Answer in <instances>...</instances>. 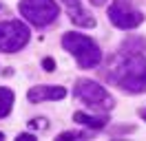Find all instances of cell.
Listing matches in <instances>:
<instances>
[{
	"mask_svg": "<svg viewBox=\"0 0 146 141\" xmlns=\"http://www.w3.org/2000/svg\"><path fill=\"white\" fill-rule=\"evenodd\" d=\"M113 84H117L126 93H144L146 90V60L142 55H126L106 73Z\"/></svg>",
	"mask_w": 146,
	"mask_h": 141,
	"instance_id": "cell-1",
	"label": "cell"
},
{
	"mask_svg": "<svg viewBox=\"0 0 146 141\" xmlns=\"http://www.w3.org/2000/svg\"><path fill=\"white\" fill-rule=\"evenodd\" d=\"M62 46L78 60V64L82 69H95L102 62V51L100 46L93 42L91 38H86L82 33H64Z\"/></svg>",
	"mask_w": 146,
	"mask_h": 141,
	"instance_id": "cell-2",
	"label": "cell"
},
{
	"mask_svg": "<svg viewBox=\"0 0 146 141\" xmlns=\"http://www.w3.org/2000/svg\"><path fill=\"white\" fill-rule=\"evenodd\" d=\"M18 9H20V16H25L36 26L51 24L60 13V9L53 0H20Z\"/></svg>",
	"mask_w": 146,
	"mask_h": 141,
	"instance_id": "cell-3",
	"label": "cell"
},
{
	"mask_svg": "<svg viewBox=\"0 0 146 141\" xmlns=\"http://www.w3.org/2000/svg\"><path fill=\"white\" fill-rule=\"evenodd\" d=\"M29 26L20 20H7L0 22V51L2 53H16L29 42Z\"/></svg>",
	"mask_w": 146,
	"mask_h": 141,
	"instance_id": "cell-4",
	"label": "cell"
},
{
	"mask_svg": "<svg viewBox=\"0 0 146 141\" xmlns=\"http://www.w3.org/2000/svg\"><path fill=\"white\" fill-rule=\"evenodd\" d=\"M73 95L89 106H100V108H109V110L113 108V97L106 93V88L100 86L93 79H84V77L78 79L75 88H73Z\"/></svg>",
	"mask_w": 146,
	"mask_h": 141,
	"instance_id": "cell-5",
	"label": "cell"
},
{
	"mask_svg": "<svg viewBox=\"0 0 146 141\" xmlns=\"http://www.w3.org/2000/svg\"><path fill=\"white\" fill-rule=\"evenodd\" d=\"M109 20L117 29H135L142 24L144 13L131 5V0H113L109 7Z\"/></svg>",
	"mask_w": 146,
	"mask_h": 141,
	"instance_id": "cell-6",
	"label": "cell"
},
{
	"mask_svg": "<svg viewBox=\"0 0 146 141\" xmlns=\"http://www.w3.org/2000/svg\"><path fill=\"white\" fill-rule=\"evenodd\" d=\"M64 7H66V13L75 26H84V29L95 26V18L86 13V9L80 5V0H64Z\"/></svg>",
	"mask_w": 146,
	"mask_h": 141,
	"instance_id": "cell-7",
	"label": "cell"
},
{
	"mask_svg": "<svg viewBox=\"0 0 146 141\" xmlns=\"http://www.w3.org/2000/svg\"><path fill=\"white\" fill-rule=\"evenodd\" d=\"M27 97L31 104H40V101H46V99H62V97H66V88L64 86H33L27 93Z\"/></svg>",
	"mask_w": 146,
	"mask_h": 141,
	"instance_id": "cell-8",
	"label": "cell"
},
{
	"mask_svg": "<svg viewBox=\"0 0 146 141\" xmlns=\"http://www.w3.org/2000/svg\"><path fill=\"white\" fill-rule=\"evenodd\" d=\"M73 119L75 121L84 123V126H89V128H93V130H100V128H104L106 126V117H95V115H86V113H75L73 115Z\"/></svg>",
	"mask_w": 146,
	"mask_h": 141,
	"instance_id": "cell-9",
	"label": "cell"
},
{
	"mask_svg": "<svg viewBox=\"0 0 146 141\" xmlns=\"http://www.w3.org/2000/svg\"><path fill=\"white\" fill-rule=\"evenodd\" d=\"M11 106H13V93H11V88L2 86L0 88V119L11 113Z\"/></svg>",
	"mask_w": 146,
	"mask_h": 141,
	"instance_id": "cell-10",
	"label": "cell"
},
{
	"mask_svg": "<svg viewBox=\"0 0 146 141\" xmlns=\"http://www.w3.org/2000/svg\"><path fill=\"white\" fill-rule=\"evenodd\" d=\"M69 139H86V134L84 132H78V130H71V132H62L58 141H69Z\"/></svg>",
	"mask_w": 146,
	"mask_h": 141,
	"instance_id": "cell-11",
	"label": "cell"
},
{
	"mask_svg": "<svg viewBox=\"0 0 146 141\" xmlns=\"http://www.w3.org/2000/svg\"><path fill=\"white\" fill-rule=\"evenodd\" d=\"M42 69L51 73V70H55V62L51 60V57H44V60H42Z\"/></svg>",
	"mask_w": 146,
	"mask_h": 141,
	"instance_id": "cell-12",
	"label": "cell"
},
{
	"mask_svg": "<svg viewBox=\"0 0 146 141\" xmlns=\"http://www.w3.org/2000/svg\"><path fill=\"white\" fill-rule=\"evenodd\" d=\"M31 128H46V123L44 119H31V123H29Z\"/></svg>",
	"mask_w": 146,
	"mask_h": 141,
	"instance_id": "cell-13",
	"label": "cell"
},
{
	"mask_svg": "<svg viewBox=\"0 0 146 141\" xmlns=\"http://www.w3.org/2000/svg\"><path fill=\"white\" fill-rule=\"evenodd\" d=\"M33 134H18V141H33Z\"/></svg>",
	"mask_w": 146,
	"mask_h": 141,
	"instance_id": "cell-14",
	"label": "cell"
},
{
	"mask_svg": "<svg viewBox=\"0 0 146 141\" xmlns=\"http://www.w3.org/2000/svg\"><path fill=\"white\" fill-rule=\"evenodd\" d=\"M93 5H95V7H102V5H104V2H106V0H91Z\"/></svg>",
	"mask_w": 146,
	"mask_h": 141,
	"instance_id": "cell-15",
	"label": "cell"
},
{
	"mask_svg": "<svg viewBox=\"0 0 146 141\" xmlns=\"http://www.w3.org/2000/svg\"><path fill=\"white\" fill-rule=\"evenodd\" d=\"M139 115H142V117H144V119H146V110H139Z\"/></svg>",
	"mask_w": 146,
	"mask_h": 141,
	"instance_id": "cell-16",
	"label": "cell"
},
{
	"mask_svg": "<svg viewBox=\"0 0 146 141\" xmlns=\"http://www.w3.org/2000/svg\"><path fill=\"white\" fill-rule=\"evenodd\" d=\"M0 139H5V134H2V132H0Z\"/></svg>",
	"mask_w": 146,
	"mask_h": 141,
	"instance_id": "cell-17",
	"label": "cell"
}]
</instances>
